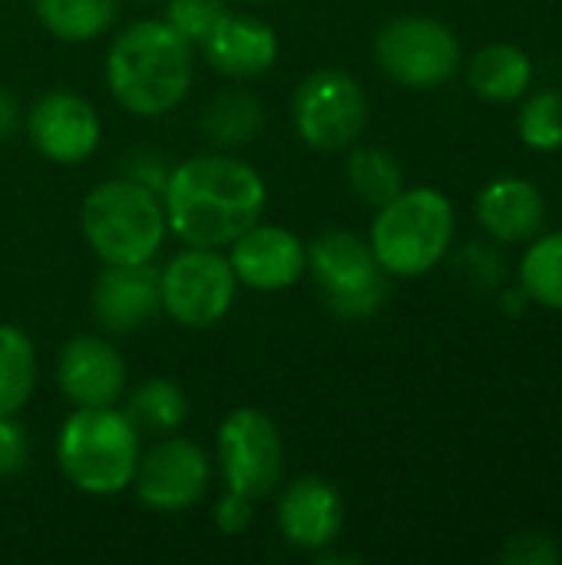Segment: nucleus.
Returning <instances> with one entry per match:
<instances>
[{
    "instance_id": "cd10ccee",
    "label": "nucleus",
    "mask_w": 562,
    "mask_h": 565,
    "mask_svg": "<svg viewBox=\"0 0 562 565\" xmlns=\"http://www.w3.org/2000/svg\"><path fill=\"white\" fill-rule=\"evenodd\" d=\"M503 565H560V546L553 543V536L547 533H517L507 540L503 553H500Z\"/></svg>"
},
{
    "instance_id": "6ab92c4d",
    "label": "nucleus",
    "mask_w": 562,
    "mask_h": 565,
    "mask_svg": "<svg viewBox=\"0 0 562 565\" xmlns=\"http://www.w3.org/2000/svg\"><path fill=\"white\" fill-rule=\"evenodd\" d=\"M530 76H533L530 56L510 43H490L470 60V86L477 96L490 103L520 99V93L530 86Z\"/></svg>"
},
{
    "instance_id": "aec40b11",
    "label": "nucleus",
    "mask_w": 562,
    "mask_h": 565,
    "mask_svg": "<svg viewBox=\"0 0 562 565\" xmlns=\"http://www.w3.org/2000/svg\"><path fill=\"white\" fill-rule=\"evenodd\" d=\"M123 414L129 417V424L139 434L169 437V434L182 430V424L189 420V397L176 381L149 377L126 397Z\"/></svg>"
},
{
    "instance_id": "473e14b6",
    "label": "nucleus",
    "mask_w": 562,
    "mask_h": 565,
    "mask_svg": "<svg viewBox=\"0 0 562 565\" xmlns=\"http://www.w3.org/2000/svg\"><path fill=\"white\" fill-rule=\"evenodd\" d=\"M503 301H507V305H503L507 311H517V308L523 311V305H527V291H507V295H503Z\"/></svg>"
},
{
    "instance_id": "6e6552de",
    "label": "nucleus",
    "mask_w": 562,
    "mask_h": 565,
    "mask_svg": "<svg viewBox=\"0 0 562 565\" xmlns=\"http://www.w3.org/2000/svg\"><path fill=\"white\" fill-rule=\"evenodd\" d=\"M374 53L381 70L407 89H434L460 66V43L454 30L434 17H397L378 40Z\"/></svg>"
},
{
    "instance_id": "a211bd4d",
    "label": "nucleus",
    "mask_w": 562,
    "mask_h": 565,
    "mask_svg": "<svg viewBox=\"0 0 562 565\" xmlns=\"http://www.w3.org/2000/svg\"><path fill=\"white\" fill-rule=\"evenodd\" d=\"M477 215L484 228L500 238V242H517L527 238L540 228L543 222V195L533 182L527 179H497L480 192Z\"/></svg>"
},
{
    "instance_id": "412c9836",
    "label": "nucleus",
    "mask_w": 562,
    "mask_h": 565,
    "mask_svg": "<svg viewBox=\"0 0 562 565\" xmlns=\"http://www.w3.org/2000/svg\"><path fill=\"white\" fill-rule=\"evenodd\" d=\"M265 126V109L248 89H225L202 109V136L219 149L252 142Z\"/></svg>"
},
{
    "instance_id": "9d476101",
    "label": "nucleus",
    "mask_w": 562,
    "mask_h": 565,
    "mask_svg": "<svg viewBox=\"0 0 562 565\" xmlns=\"http://www.w3.org/2000/svg\"><path fill=\"white\" fill-rule=\"evenodd\" d=\"M219 467L229 490L255 503L272 497L285 473V450L275 420L258 407H235L219 427Z\"/></svg>"
},
{
    "instance_id": "4be33fe9",
    "label": "nucleus",
    "mask_w": 562,
    "mask_h": 565,
    "mask_svg": "<svg viewBox=\"0 0 562 565\" xmlns=\"http://www.w3.org/2000/svg\"><path fill=\"white\" fill-rule=\"evenodd\" d=\"M36 20L63 43H89L109 30L119 0H33Z\"/></svg>"
},
{
    "instance_id": "5701e85b",
    "label": "nucleus",
    "mask_w": 562,
    "mask_h": 565,
    "mask_svg": "<svg viewBox=\"0 0 562 565\" xmlns=\"http://www.w3.org/2000/svg\"><path fill=\"white\" fill-rule=\"evenodd\" d=\"M36 391V348L17 324H0V417L20 414Z\"/></svg>"
},
{
    "instance_id": "0eeeda50",
    "label": "nucleus",
    "mask_w": 562,
    "mask_h": 565,
    "mask_svg": "<svg viewBox=\"0 0 562 565\" xmlns=\"http://www.w3.org/2000/svg\"><path fill=\"white\" fill-rule=\"evenodd\" d=\"M238 291L229 255L219 248H185L159 271L162 311L182 328L219 324Z\"/></svg>"
},
{
    "instance_id": "20e7f679",
    "label": "nucleus",
    "mask_w": 562,
    "mask_h": 565,
    "mask_svg": "<svg viewBox=\"0 0 562 565\" xmlns=\"http://www.w3.org/2000/svg\"><path fill=\"white\" fill-rule=\"evenodd\" d=\"M79 225L103 265L152 262L169 232L162 199L126 175L99 182L83 199Z\"/></svg>"
},
{
    "instance_id": "f704fd0d",
    "label": "nucleus",
    "mask_w": 562,
    "mask_h": 565,
    "mask_svg": "<svg viewBox=\"0 0 562 565\" xmlns=\"http://www.w3.org/2000/svg\"><path fill=\"white\" fill-rule=\"evenodd\" d=\"M139 3H146V0H139Z\"/></svg>"
},
{
    "instance_id": "2eb2a0df",
    "label": "nucleus",
    "mask_w": 562,
    "mask_h": 565,
    "mask_svg": "<svg viewBox=\"0 0 562 565\" xmlns=\"http://www.w3.org/2000/svg\"><path fill=\"white\" fill-rule=\"evenodd\" d=\"M56 384L73 407H113L126 391V364L106 338L76 334L60 351Z\"/></svg>"
},
{
    "instance_id": "f03ea898",
    "label": "nucleus",
    "mask_w": 562,
    "mask_h": 565,
    "mask_svg": "<svg viewBox=\"0 0 562 565\" xmlns=\"http://www.w3.org/2000/svg\"><path fill=\"white\" fill-rule=\"evenodd\" d=\"M106 83L126 113L166 116L192 86V43L166 20H136L106 53Z\"/></svg>"
},
{
    "instance_id": "c85d7f7f",
    "label": "nucleus",
    "mask_w": 562,
    "mask_h": 565,
    "mask_svg": "<svg viewBox=\"0 0 562 565\" xmlns=\"http://www.w3.org/2000/svg\"><path fill=\"white\" fill-rule=\"evenodd\" d=\"M212 523H215V530L225 533V536H242V533H248V526L255 523V500H248V497H242V493H235V490H225V493L219 497L215 510H212Z\"/></svg>"
},
{
    "instance_id": "4468645a",
    "label": "nucleus",
    "mask_w": 562,
    "mask_h": 565,
    "mask_svg": "<svg viewBox=\"0 0 562 565\" xmlns=\"http://www.w3.org/2000/svg\"><path fill=\"white\" fill-rule=\"evenodd\" d=\"M344 497L321 477H298L278 497L282 540L301 553H325L344 530Z\"/></svg>"
},
{
    "instance_id": "2f4dec72",
    "label": "nucleus",
    "mask_w": 562,
    "mask_h": 565,
    "mask_svg": "<svg viewBox=\"0 0 562 565\" xmlns=\"http://www.w3.org/2000/svg\"><path fill=\"white\" fill-rule=\"evenodd\" d=\"M20 122V109H17V99L0 86V139H7Z\"/></svg>"
},
{
    "instance_id": "c756f323",
    "label": "nucleus",
    "mask_w": 562,
    "mask_h": 565,
    "mask_svg": "<svg viewBox=\"0 0 562 565\" xmlns=\"http://www.w3.org/2000/svg\"><path fill=\"white\" fill-rule=\"evenodd\" d=\"M30 460V437L17 424V414L0 417V480L17 477Z\"/></svg>"
},
{
    "instance_id": "423d86ee",
    "label": "nucleus",
    "mask_w": 562,
    "mask_h": 565,
    "mask_svg": "<svg viewBox=\"0 0 562 565\" xmlns=\"http://www.w3.org/2000/svg\"><path fill=\"white\" fill-rule=\"evenodd\" d=\"M305 271L315 278L328 308L351 321L371 318L388 298L384 268L378 265L371 245L341 228L305 245Z\"/></svg>"
},
{
    "instance_id": "393cba45",
    "label": "nucleus",
    "mask_w": 562,
    "mask_h": 565,
    "mask_svg": "<svg viewBox=\"0 0 562 565\" xmlns=\"http://www.w3.org/2000/svg\"><path fill=\"white\" fill-rule=\"evenodd\" d=\"M523 291L547 308L562 311V232L540 238L520 265Z\"/></svg>"
},
{
    "instance_id": "a878e982",
    "label": "nucleus",
    "mask_w": 562,
    "mask_h": 565,
    "mask_svg": "<svg viewBox=\"0 0 562 565\" xmlns=\"http://www.w3.org/2000/svg\"><path fill=\"white\" fill-rule=\"evenodd\" d=\"M520 136L527 146L553 152L562 149V96L560 93H540L523 106L520 116Z\"/></svg>"
},
{
    "instance_id": "39448f33",
    "label": "nucleus",
    "mask_w": 562,
    "mask_h": 565,
    "mask_svg": "<svg viewBox=\"0 0 562 565\" xmlns=\"http://www.w3.org/2000/svg\"><path fill=\"white\" fill-rule=\"evenodd\" d=\"M454 205L437 189H401L378 209L371 225V252L384 275L417 278L431 271L450 248Z\"/></svg>"
},
{
    "instance_id": "f8f14e48",
    "label": "nucleus",
    "mask_w": 562,
    "mask_h": 565,
    "mask_svg": "<svg viewBox=\"0 0 562 565\" xmlns=\"http://www.w3.org/2000/svg\"><path fill=\"white\" fill-rule=\"evenodd\" d=\"M26 132L43 159L56 166H76L96 152L103 139V122L93 103L79 93L50 89L33 103L26 116Z\"/></svg>"
},
{
    "instance_id": "b1692460",
    "label": "nucleus",
    "mask_w": 562,
    "mask_h": 565,
    "mask_svg": "<svg viewBox=\"0 0 562 565\" xmlns=\"http://www.w3.org/2000/svg\"><path fill=\"white\" fill-rule=\"evenodd\" d=\"M348 185L364 205H388L404 189V169L401 162L381 149V146H358L348 156Z\"/></svg>"
},
{
    "instance_id": "7c9ffc66",
    "label": "nucleus",
    "mask_w": 562,
    "mask_h": 565,
    "mask_svg": "<svg viewBox=\"0 0 562 565\" xmlns=\"http://www.w3.org/2000/svg\"><path fill=\"white\" fill-rule=\"evenodd\" d=\"M123 175H126V179H132V182H139L142 189H149V192L162 195V185H166L169 169H166V162H162L159 156H152V152H132V156L126 159Z\"/></svg>"
},
{
    "instance_id": "7ed1b4c3",
    "label": "nucleus",
    "mask_w": 562,
    "mask_h": 565,
    "mask_svg": "<svg viewBox=\"0 0 562 565\" xmlns=\"http://www.w3.org/2000/svg\"><path fill=\"white\" fill-rule=\"evenodd\" d=\"M139 457V430L113 407H76L56 434L63 477L89 497H116L132 487Z\"/></svg>"
},
{
    "instance_id": "f257e3e1",
    "label": "nucleus",
    "mask_w": 562,
    "mask_h": 565,
    "mask_svg": "<svg viewBox=\"0 0 562 565\" xmlns=\"http://www.w3.org/2000/svg\"><path fill=\"white\" fill-rule=\"evenodd\" d=\"M159 199L176 238L192 248H229L262 222L268 189L248 162L212 152L172 166Z\"/></svg>"
},
{
    "instance_id": "bb28decb",
    "label": "nucleus",
    "mask_w": 562,
    "mask_h": 565,
    "mask_svg": "<svg viewBox=\"0 0 562 565\" xmlns=\"http://www.w3.org/2000/svg\"><path fill=\"white\" fill-rule=\"evenodd\" d=\"M225 10H229L225 0H169L166 23L189 43H202Z\"/></svg>"
},
{
    "instance_id": "9b49d317",
    "label": "nucleus",
    "mask_w": 562,
    "mask_h": 565,
    "mask_svg": "<svg viewBox=\"0 0 562 565\" xmlns=\"http://www.w3.org/2000/svg\"><path fill=\"white\" fill-rule=\"evenodd\" d=\"M209 480L212 463L205 450L185 437L169 434L139 457L132 487L142 507L156 513H182L205 497Z\"/></svg>"
},
{
    "instance_id": "1a4fd4ad",
    "label": "nucleus",
    "mask_w": 562,
    "mask_h": 565,
    "mask_svg": "<svg viewBox=\"0 0 562 565\" xmlns=\"http://www.w3.org/2000/svg\"><path fill=\"white\" fill-rule=\"evenodd\" d=\"M291 119L311 149H348L368 126V96L344 70H315L295 89Z\"/></svg>"
},
{
    "instance_id": "72a5a7b5",
    "label": "nucleus",
    "mask_w": 562,
    "mask_h": 565,
    "mask_svg": "<svg viewBox=\"0 0 562 565\" xmlns=\"http://www.w3.org/2000/svg\"><path fill=\"white\" fill-rule=\"evenodd\" d=\"M245 3H268V0H245Z\"/></svg>"
},
{
    "instance_id": "ddd939ff",
    "label": "nucleus",
    "mask_w": 562,
    "mask_h": 565,
    "mask_svg": "<svg viewBox=\"0 0 562 565\" xmlns=\"http://www.w3.org/2000/svg\"><path fill=\"white\" fill-rule=\"evenodd\" d=\"M229 265L252 291H285L305 275V242L282 225L255 222L229 245Z\"/></svg>"
},
{
    "instance_id": "f3484780",
    "label": "nucleus",
    "mask_w": 562,
    "mask_h": 565,
    "mask_svg": "<svg viewBox=\"0 0 562 565\" xmlns=\"http://www.w3.org/2000/svg\"><path fill=\"white\" fill-rule=\"evenodd\" d=\"M205 63L232 79H252L275 66L278 60V36L275 26L252 17V13H232L225 10L222 20L205 33L199 43Z\"/></svg>"
},
{
    "instance_id": "dca6fc26",
    "label": "nucleus",
    "mask_w": 562,
    "mask_h": 565,
    "mask_svg": "<svg viewBox=\"0 0 562 565\" xmlns=\"http://www.w3.org/2000/svg\"><path fill=\"white\" fill-rule=\"evenodd\" d=\"M162 311L159 268L152 262L139 265H103L93 285V318L109 334L139 331Z\"/></svg>"
}]
</instances>
